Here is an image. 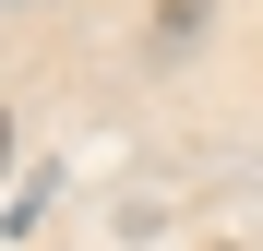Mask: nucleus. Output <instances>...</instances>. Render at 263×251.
Wrapping results in <instances>:
<instances>
[{
  "instance_id": "obj_1",
  "label": "nucleus",
  "mask_w": 263,
  "mask_h": 251,
  "mask_svg": "<svg viewBox=\"0 0 263 251\" xmlns=\"http://www.w3.org/2000/svg\"><path fill=\"white\" fill-rule=\"evenodd\" d=\"M0 167H12V108H0Z\"/></svg>"
}]
</instances>
